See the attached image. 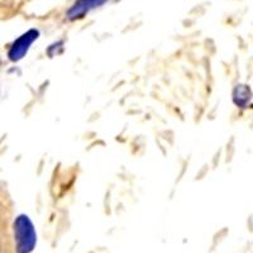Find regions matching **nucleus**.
<instances>
[{"label":"nucleus","instance_id":"obj_1","mask_svg":"<svg viewBox=\"0 0 253 253\" xmlns=\"http://www.w3.org/2000/svg\"><path fill=\"white\" fill-rule=\"evenodd\" d=\"M15 238H17V252L29 253L33 251L36 245V234L28 220H19L15 228Z\"/></svg>","mask_w":253,"mask_h":253}]
</instances>
